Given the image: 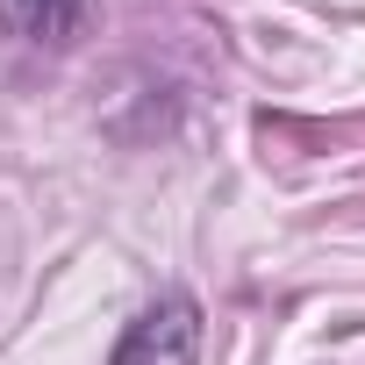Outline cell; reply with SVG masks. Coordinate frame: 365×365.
Returning <instances> with one entry per match:
<instances>
[{
    "label": "cell",
    "mask_w": 365,
    "mask_h": 365,
    "mask_svg": "<svg viewBox=\"0 0 365 365\" xmlns=\"http://www.w3.org/2000/svg\"><path fill=\"white\" fill-rule=\"evenodd\" d=\"M108 365H201V301L194 294H158L122 329Z\"/></svg>",
    "instance_id": "6da1fadb"
},
{
    "label": "cell",
    "mask_w": 365,
    "mask_h": 365,
    "mask_svg": "<svg viewBox=\"0 0 365 365\" xmlns=\"http://www.w3.org/2000/svg\"><path fill=\"white\" fill-rule=\"evenodd\" d=\"M86 22V0H0V36L15 43H72Z\"/></svg>",
    "instance_id": "7a4b0ae2"
}]
</instances>
